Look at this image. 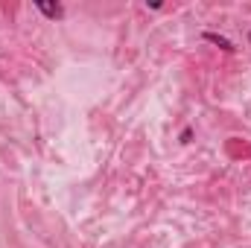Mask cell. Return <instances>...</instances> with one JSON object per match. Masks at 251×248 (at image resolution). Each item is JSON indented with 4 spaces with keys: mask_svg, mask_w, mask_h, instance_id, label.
<instances>
[{
    "mask_svg": "<svg viewBox=\"0 0 251 248\" xmlns=\"http://www.w3.org/2000/svg\"><path fill=\"white\" fill-rule=\"evenodd\" d=\"M35 6H38V12H44V15H47V18H53V21L64 18V9L59 6V3H47V0H38Z\"/></svg>",
    "mask_w": 251,
    "mask_h": 248,
    "instance_id": "obj_1",
    "label": "cell"
},
{
    "mask_svg": "<svg viewBox=\"0 0 251 248\" xmlns=\"http://www.w3.org/2000/svg\"><path fill=\"white\" fill-rule=\"evenodd\" d=\"M204 41H213V44H219V47H222V50H228V53H234V50H237V47H234L228 38H222V35H213V32H204Z\"/></svg>",
    "mask_w": 251,
    "mask_h": 248,
    "instance_id": "obj_2",
    "label": "cell"
}]
</instances>
